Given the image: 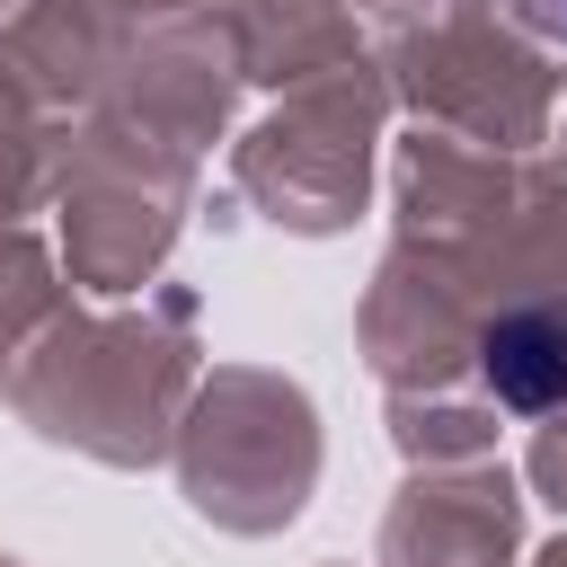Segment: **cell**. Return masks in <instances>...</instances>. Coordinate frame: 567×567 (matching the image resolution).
Segmentation results:
<instances>
[{"mask_svg":"<svg viewBox=\"0 0 567 567\" xmlns=\"http://www.w3.org/2000/svg\"><path fill=\"white\" fill-rule=\"evenodd\" d=\"M478 372L505 408L540 416V408H567V301H532V310H505L487 337H478Z\"/></svg>","mask_w":567,"mask_h":567,"instance_id":"obj_1","label":"cell"},{"mask_svg":"<svg viewBox=\"0 0 567 567\" xmlns=\"http://www.w3.org/2000/svg\"><path fill=\"white\" fill-rule=\"evenodd\" d=\"M523 9H532V18L549 27V35H567V0H523Z\"/></svg>","mask_w":567,"mask_h":567,"instance_id":"obj_2","label":"cell"}]
</instances>
